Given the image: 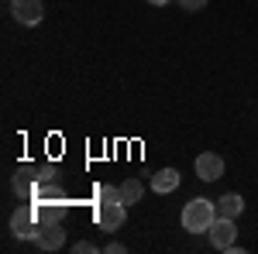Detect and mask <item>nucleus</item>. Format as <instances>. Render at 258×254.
I'll return each instance as SVG.
<instances>
[{"mask_svg":"<svg viewBox=\"0 0 258 254\" xmlns=\"http://www.w3.org/2000/svg\"><path fill=\"white\" fill-rule=\"evenodd\" d=\"M197 176L203 179V182H217V179H224V158L214 155V151H203V155L197 158Z\"/></svg>","mask_w":258,"mask_h":254,"instance_id":"0eeeda50","label":"nucleus"},{"mask_svg":"<svg viewBox=\"0 0 258 254\" xmlns=\"http://www.w3.org/2000/svg\"><path fill=\"white\" fill-rule=\"evenodd\" d=\"M11 14H14L18 24L35 28V24H41V18H45V7H41V0H11Z\"/></svg>","mask_w":258,"mask_h":254,"instance_id":"7ed1b4c3","label":"nucleus"},{"mask_svg":"<svg viewBox=\"0 0 258 254\" xmlns=\"http://www.w3.org/2000/svg\"><path fill=\"white\" fill-rule=\"evenodd\" d=\"M100 247L97 244H90V240H80V244H76V254H97Z\"/></svg>","mask_w":258,"mask_h":254,"instance_id":"ddd939ff","label":"nucleus"},{"mask_svg":"<svg viewBox=\"0 0 258 254\" xmlns=\"http://www.w3.org/2000/svg\"><path fill=\"white\" fill-rule=\"evenodd\" d=\"M141 196H145V182L141 179H124L120 182V199L124 203H141Z\"/></svg>","mask_w":258,"mask_h":254,"instance_id":"9d476101","label":"nucleus"},{"mask_svg":"<svg viewBox=\"0 0 258 254\" xmlns=\"http://www.w3.org/2000/svg\"><path fill=\"white\" fill-rule=\"evenodd\" d=\"M62 244H66L62 223H41L38 237H35V247H38V251H59Z\"/></svg>","mask_w":258,"mask_h":254,"instance_id":"423d86ee","label":"nucleus"},{"mask_svg":"<svg viewBox=\"0 0 258 254\" xmlns=\"http://www.w3.org/2000/svg\"><path fill=\"white\" fill-rule=\"evenodd\" d=\"M244 213V199L238 193H224L217 199V216H231V220H238Z\"/></svg>","mask_w":258,"mask_h":254,"instance_id":"1a4fd4ad","label":"nucleus"},{"mask_svg":"<svg viewBox=\"0 0 258 254\" xmlns=\"http://www.w3.org/2000/svg\"><path fill=\"white\" fill-rule=\"evenodd\" d=\"M179 7H182L186 14H200V11L207 7V0H179Z\"/></svg>","mask_w":258,"mask_h":254,"instance_id":"f8f14e48","label":"nucleus"},{"mask_svg":"<svg viewBox=\"0 0 258 254\" xmlns=\"http://www.w3.org/2000/svg\"><path fill=\"white\" fill-rule=\"evenodd\" d=\"M148 4H155V7H162V4H169V0H148Z\"/></svg>","mask_w":258,"mask_h":254,"instance_id":"2eb2a0df","label":"nucleus"},{"mask_svg":"<svg viewBox=\"0 0 258 254\" xmlns=\"http://www.w3.org/2000/svg\"><path fill=\"white\" fill-rule=\"evenodd\" d=\"M217 220V203L210 199H189L182 210V230L186 234H207Z\"/></svg>","mask_w":258,"mask_h":254,"instance_id":"f257e3e1","label":"nucleus"},{"mask_svg":"<svg viewBox=\"0 0 258 254\" xmlns=\"http://www.w3.org/2000/svg\"><path fill=\"white\" fill-rule=\"evenodd\" d=\"M97 199L100 203H117L120 199V186H97ZM124 203V199H120Z\"/></svg>","mask_w":258,"mask_h":254,"instance_id":"9b49d317","label":"nucleus"},{"mask_svg":"<svg viewBox=\"0 0 258 254\" xmlns=\"http://www.w3.org/2000/svg\"><path fill=\"white\" fill-rule=\"evenodd\" d=\"M152 189H155L159 196L176 193V189H179V172H176V168H159V172L152 176Z\"/></svg>","mask_w":258,"mask_h":254,"instance_id":"6e6552de","label":"nucleus"},{"mask_svg":"<svg viewBox=\"0 0 258 254\" xmlns=\"http://www.w3.org/2000/svg\"><path fill=\"white\" fill-rule=\"evenodd\" d=\"M207 234H210L214 251H227V247L234 244V237H238V227H234V220H231V216H217V220H214V227H210Z\"/></svg>","mask_w":258,"mask_h":254,"instance_id":"20e7f679","label":"nucleus"},{"mask_svg":"<svg viewBox=\"0 0 258 254\" xmlns=\"http://www.w3.org/2000/svg\"><path fill=\"white\" fill-rule=\"evenodd\" d=\"M124 216H127V203H100L97 206V223L103 230H117L120 223H124Z\"/></svg>","mask_w":258,"mask_h":254,"instance_id":"39448f33","label":"nucleus"},{"mask_svg":"<svg viewBox=\"0 0 258 254\" xmlns=\"http://www.w3.org/2000/svg\"><path fill=\"white\" fill-rule=\"evenodd\" d=\"M103 251H107V254H124V251H127V247H124V244H120V240H110V244H107V247H103Z\"/></svg>","mask_w":258,"mask_h":254,"instance_id":"4468645a","label":"nucleus"},{"mask_svg":"<svg viewBox=\"0 0 258 254\" xmlns=\"http://www.w3.org/2000/svg\"><path fill=\"white\" fill-rule=\"evenodd\" d=\"M41 230V220H38V210L35 206H21L18 213L11 216V234L21 237V240H35Z\"/></svg>","mask_w":258,"mask_h":254,"instance_id":"f03ea898","label":"nucleus"}]
</instances>
